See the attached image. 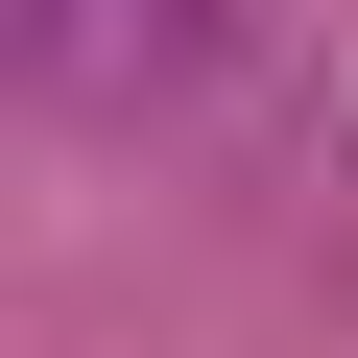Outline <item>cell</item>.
Returning <instances> with one entry per match:
<instances>
[{"label":"cell","mask_w":358,"mask_h":358,"mask_svg":"<svg viewBox=\"0 0 358 358\" xmlns=\"http://www.w3.org/2000/svg\"><path fill=\"white\" fill-rule=\"evenodd\" d=\"M215 0H0V96H96V72H167Z\"/></svg>","instance_id":"1"}]
</instances>
